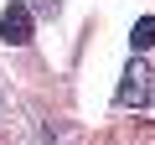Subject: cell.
<instances>
[{
    "label": "cell",
    "instance_id": "obj_2",
    "mask_svg": "<svg viewBox=\"0 0 155 145\" xmlns=\"http://www.w3.org/2000/svg\"><path fill=\"white\" fill-rule=\"evenodd\" d=\"M0 36H5L11 47H26V42H31V5L11 0V5H5V16H0Z\"/></svg>",
    "mask_w": 155,
    "mask_h": 145
},
{
    "label": "cell",
    "instance_id": "obj_1",
    "mask_svg": "<svg viewBox=\"0 0 155 145\" xmlns=\"http://www.w3.org/2000/svg\"><path fill=\"white\" fill-rule=\"evenodd\" d=\"M150 99V72H145V62H129L124 67V83H119V93H114V104L119 109H140Z\"/></svg>",
    "mask_w": 155,
    "mask_h": 145
},
{
    "label": "cell",
    "instance_id": "obj_4",
    "mask_svg": "<svg viewBox=\"0 0 155 145\" xmlns=\"http://www.w3.org/2000/svg\"><path fill=\"white\" fill-rule=\"evenodd\" d=\"M62 11V0H36V16H57Z\"/></svg>",
    "mask_w": 155,
    "mask_h": 145
},
{
    "label": "cell",
    "instance_id": "obj_3",
    "mask_svg": "<svg viewBox=\"0 0 155 145\" xmlns=\"http://www.w3.org/2000/svg\"><path fill=\"white\" fill-rule=\"evenodd\" d=\"M129 47H134V52H150V47H155V16L134 21V31H129Z\"/></svg>",
    "mask_w": 155,
    "mask_h": 145
}]
</instances>
